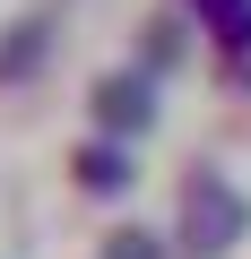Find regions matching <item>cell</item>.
Listing matches in <instances>:
<instances>
[{"label":"cell","mask_w":251,"mask_h":259,"mask_svg":"<svg viewBox=\"0 0 251 259\" xmlns=\"http://www.w3.org/2000/svg\"><path fill=\"white\" fill-rule=\"evenodd\" d=\"M242 225H251V199L242 190H225L217 173H191L182 182V250L191 259H217L225 242H242Z\"/></svg>","instance_id":"6da1fadb"},{"label":"cell","mask_w":251,"mask_h":259,"mask_svg":"<svg viewBox=\"0 0 251 259\" xmlns=\"http://www.w3.org/2000/svg\"><path fill=\"white\" fill-rule=\"evenodd\" d=\"M95 121H113L121 139H139V130L156 121V87H148V69H121V78H104V87H95Z\"/></svg>","instance_id":"7a4b0ae2"},{"label":"cell","mask_w":251,"mask_h":259,"mask_svg":"<svg viewBox=\"0 0 251 259\" xmlns=\"http://www.w3.org/2000/svg\"><path fill=\"white\" fill-rule=\"evenodd\" d=\"M78 182L87 190H130V156H121V147H87L78 156Z\"/></svg>","instance_id":"3957f363"},{"label":"cell","mask_w":251,"mask_h":259,"mask_svg":"<svg viewBox=\"0 0 251 259\" xmlns=\"http://www.w3.org/2000/svg\"><path fill=\"white\" fill-rule=\"evenodd\" d=\"M104 259H173V242H156V233L130 225V233H113V242H104Z\"/></svg>","instance_id":"277c9868"},{"label":"cell","mask_w":251,"mask_h":259,"mask_svg":"<svg viewBox=\"0 0 251 259\" xmlns=\"http://www.w3.org/2000/svg\"><path fill=\"white\" fill-rule=\"evenodd\" d=\"M208 18L225 26V44H251V0H208Z\"/></svg>","instance_id":"5b68a950"}]
</instances>
